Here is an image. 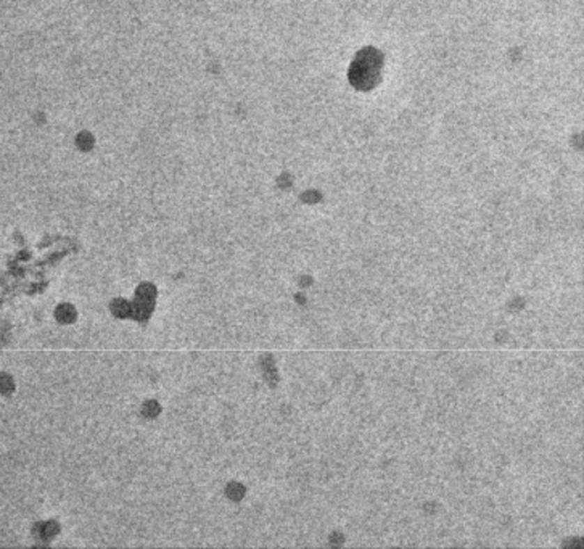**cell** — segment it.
Masks as SVG:
<instances>
[{"mask_svg": "<svg viewBox=\"0 0 584 549\" xmlns=\"http://www.w3.org/2000/svg\"><path fill=\"white\" fill-rule=\"evenodd\" d=\"M382 65L383 57L375 49H364L359 52L356 60L353 61L349 68V81L356 89L369 91L377 86V82L382 77Z\"/></svg>", "mask_w": 584, "mask_h": 549, "instance_id": "obj_1", "label": "cell"}]
</instances>
